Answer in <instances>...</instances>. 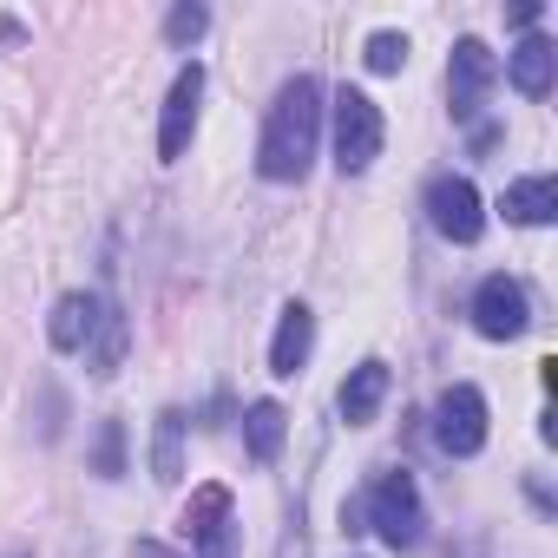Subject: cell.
I'll list each match as a JSON object with an SVG mask.
<instances>
[{"label":"cell","instance_id":"4","mask_svg":"<svg viewBox=\"0 0 558 558\" xmlns=\"http://www.w3.org/2000/svg\"><path fill=\"white\" fill-rule=\"evenodd\" d=\"M178 525H184V538H191L197 558H230L236 551V499H230V486H217V480L197 486Z\"/></svg>","mask_w":558,"mask_h":558},{"label":"cell","instance_id":"11","mask_svg":"<svg viewBox=\"0 0 558 558\" xmlns=\"http://www.w3.org/2000/svg\"><path fill=\"white\" fill-rule=\"evenodd\" d=\"M99 296L93 290H73V296H60L53 303V316H47V342L60 349V355H80L86 342H93V329H99Z\"/></svg>","mask_w":558,"mask_h":558},{"label":"cell","instance_id":"18","mask_svg":"<svg viewBox=\"0 0 558 558\" xmlns=\"http://www.w3.org/2000/svg\"><path fill=\"white\" fill-rule=\"evenodd\" d=\"M93 473H99V480H125V421H99V440H93Z\"/></svg>","mask_w":558,"mask_h":558},{"label":"cell","instance_id":"22","mask_svg":"<svg viewBox=\"0 0 558 558\" xmlns=\"http://www.w3.org/2000/svg\"><path fill=\"white\" fill-rule=\"evenodd\" d=\"M125 558H178V551H165L158 538H132V551H125Z\"/></svg>","mask_w":558,"mask_h":558},{"label":"cell","instance_id":"9","mask_svg":"<svg viewBox=\"0 0 558 558\" xmlns=\"http://www.w3.org/2000/svg\"><path fill=\"white\" fill-rule=\"evenodd\" d=\"M525 323H532V303H525V290L512 276H486L473 290V329L486 342H512V336H525Z\"/></svg>","mask_w":558,"mask_h":558},{"label":"cell","instance_id":"12","mask_svg":"<svg viewBox=\"0 0 558 558\" xmlns=\"http://www.w3.org/2000/svg\"><path fill=\"white\" fill-rule=\"evenodd\" d=\"M551 73H558V47H551L545 34H525V40L512 47V60H506V80H512L525 99H545V93H551Z\"/></svg>","mask_w":558,"mask_h":558},{"label":"cell","instance_id":"5","mask_svg":"<svg viewBox=\"0 0 558 558\" xmlns=\"http://www.w3.org/2000/svg\"><path fill=\"white\" fill-rule=\"evenodd\" d=\"M427 223H434L447 243H480V230H486V204H480L473 178L440 171V178L427 184Z\"/></svg>","mask_w":558,"mask_h":558},{"label":"cell","instance_id":"7","mask_svg":"<svg viewBox=\"0 0 558 558\" xmlns=\"http://www.w3.org/2000/svg\"><path fill=\"white\" fill-rule=\"evenodd\" d=\"M493 80H499V60L486 53V40H473V34L453 40V60H447V106H453V119H480Z\"/></svg>","mask_w":558,"mask_h":558},{"label":"cell","instance_id":"14","mask_svg":"<svg viewBox=\"0 0 558 558\" xmlns=\"http://www.w3.org/2000/svg\"><path fill=\"white\" fill-rule=\"evenodd\" d=\"M381 401H388V362L349 368V381H342V421H349V427H368V421L381 414Z\"/></svg>","mask_w":558,"mask_h":558},{"label":"cell","instance_id":"21","mask_svg":"<svg viewBox=\"0 0 558 558\" xmlns=\"http://www.w3.org/2000/svg\"><path fill=\"white\" fill-rule=\"evenodd\" d=\"M506 21H512V27H525V34H532V27H538V21H545V8H538V0H519V8H512V14H506Z\"/></svg>","mask_w":558,"mask_h":558},{"label":"cell","instance_id":"17","mask_svg":"<svg viewBox=\"0 0 558 558\" xmlns=\"http://www.w3.org/2000/svg\"><path fill=\"white\" fill-rule=\"evenodd\" d=\"M184 427H191V421H184L178 408H165V414L151 421V480H158V486H178V480H184Z\"/></svg>","mask_w":558,"mask_h":558},{"label":"cell","instance_id":"8","mask_svg":"<svg viewBox=\"0 0 558 558\" xmlns=\"http://www.w3.org/2000/svg\"><path fill=\"white\" fill-rule=\"evenodd\" d=\"M197 106H204V66L191 60V66H178V80H171V93H165V119H158V158H165V165L184 158V145H191V132H197Z\"/></svg>","mask_w":558,"mask_h":558},{"label":"cell","instance_id":"15","mask_svg":"<svg viewBox=\"0 0 558 558\" xmlns=\"http://www.w3.org/2000/svg\"><path fill=\"white\" fill-rule=\"evenodd\" d=\"M283 440H290V414L276 401H250L243 408V447H250L256 466H269L276 453H283Z\"/></svg>","mask_w":558,"mask_h":558},{"label":"cell","instance_id":"10","mask_svg":"<svg viewBox=\"0 0 558 558\" xmlns=\"http://www.w3.org/2000/svg\"><path fill=\"white\" fill-rule=\"evenodd\" d=\"M310 349H316V316L303 303H290L283 323H276V342H269V375L276 381H296L303 362H310Z\"/></svg>","mask_w":558,"mask_h":558},{"label":"cell","instance_id":"20","mask_svg":"<svg viewBox=\"0 0 558 558\" xmlns=\"http://www.w3.org/2000/svg\"><path fill=\"white\" fill-rule=\"evenodd\" d=\"M204 27H210V8H191V0L165 14V40H171V47H197Z\"/></svg>","mask_w":558,"mask_h":558},{"label":"cell","instance_id":"16","mask_svg":"<svg viewBox=\"0 0 558 558\" xmlns=\"http://www.w3.org/2000/svg\"><path fill=\"white\" fill-rule=\"evenodd\" d=\"M125 342H132V323H125V310H99V329H93V342H86V368L99 375V381H112L119 368H125Z\"/></svg>","mask_w":558,"mask_h":558},{"label":"cell","instance_id":"19","mask_svg":"<svg viewBox=\"0 0 558 558\" xmlns=\"http://www.w3.org/2000/svg\"><path fill=\"white\" fill-rule=\"evenodd\" d=\"M362 60H368V73H381V80H388V73H401V66H408V34H388V27H381V34H368Z\"/></svg>","mask_w":558,"mask_h":558},{"label":"cell","instance_id":"3","mask_svg":"<svg viewBox=\"0 0 558 558\" xmlns=\"http://www.w3.org/2000/svg\"><path fill=\"white\" fill-rule=\"evenodd\" d=\"M381 138H388L381 106H375L362 86H342V93H336V171H342V178L368 171V165L381 158Z\"/></svg>","mask_w":558,"mask_h":558},{"label":"cell","instance_id":"13","mask_svg":"<svg viewBox=\"0 0 558 558\" xmlns=\"http://www.w3.org/2000/svg\"><path fill=\"white\" fill-rule=\"evenodd\" d=\"M499 210H506V223H551L558 217V178L551 171H532V178L506 184Z\"/></svg>","mask_w":558,"mask_h":558},{"label":"cell","instance_id":"2","mask_svg":"<svg viewBox=\"0 0 558 558\" xmlns=\"http://www.w3.org/2000/svg\"><path fill=\"white\" fill-rule=\"evenodd\" d=\"M362 519H368V532H381L395 551H414V545L427 538V512H421L414 473H408V466L381 473V480L368 486V499H362Z\"/></svg>","mask_w":558,"mask_h":558},{"label":"cell","instance_id":"1","mask_svg":"<svg viewBox=\"0 0 558 558\" xmlns=\"http://www.w3.org/2000/svg\"><path fill=\"white\" fill-rule=\"evenodd\" d=\"M316 132H323V80L296 73L269 99L263 138H256V171L269 184H296L310 171V158H316Z\"/></svg>","mask_w":558,"mask_h":558},{"label":"cell","instance_id":"6","mask_svg":"<svg viewBox=\"0 0 558 558\" xmlns=\"http://www.w3.org/2000/svg\"><path fill=\"white\" fill-rule=\"evenodd\" d=\"M434 440H440V453H453V460H466V453L486 447V395H480L473 381H453V388L434 401Z\"/></svg>","mask_w":558,"mask_h":558},{"label":"cell","instance_id":"23","mask_svg":"<svg viewBox=\"0 0 558 558\" xmlns=\"http://www.w3.org/2000/svg\"><path fill=\"white\" fill-rule=\"evenodd\" d=\"M0 40H21V21H8V14H0Z\"/></svg>","mask_w":558,"mask_h":558}]
</instances>
